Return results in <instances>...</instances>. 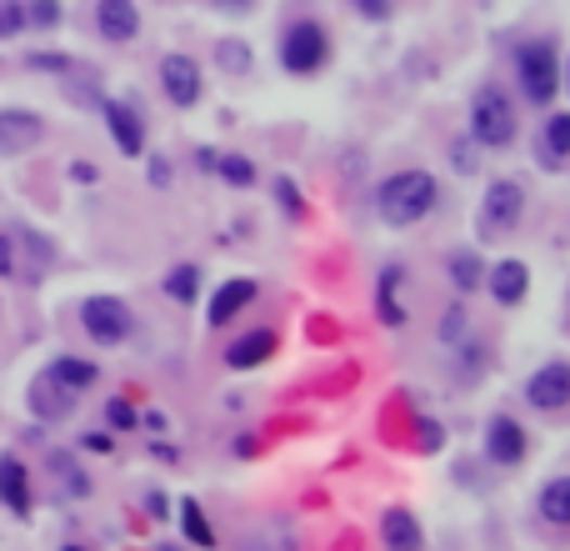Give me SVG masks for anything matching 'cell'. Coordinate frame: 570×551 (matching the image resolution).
I'll return each mask as SVG.
<instances>
[{
  "label": "cell",
  "mask_w": 570,
  "mask_h": 551,
  "mask_svg": "<svg viewBox=\"0 0 570 551\" xmlns=\"http://www.w3.org/2000/svg\"><path fill=\"white\" fill-rule=\"evenodd\" d=\"M436 196H441V185H436L430 171H396V176L380 181L376 210L390 226H411V221H420V216H430Z\"/></svg>",
  "instance_id": "6da1fadb"
},
{
  "label": "cell",
  "mask_w": 570,
  "mask_h": 551,
  "mask_svg": "<svg viewBox=\"0 0 570 551\" xmlns=\"http://www.w3.org/2000/svg\"><path fill=\"white\" fill-rule=\"evenodd\" d=\"M325 61H331V36H325V26H315V21H296V26L285 30L281 66L290 71V76H315Z\"/></svg>",
  "instance_id": "7a4b0ae2"
},
{
  "label": "cell",
  "mask_w": 570,
  "mask_h": 551,
  "mask_svg": "<svg viewBox=\"0 0 570 551\" xmlns=\"http://www.w3.org/2000/svg\"><path fill=\"white\" fill-rule=\"evenodd\" d=\"M470 136H476L480 145H510L516 141V111H510V101L495 91V86L476 91V101H470Z\"/></svg>",
  "instance_id": "3957f363"
},
{
  "label": "cell",
  "mask_w": 570,
  "mask_h": 551,
  "mask_svg": "<svg viewBox=\"0 0 570 551\" xmlns=\"http://www.w3.org/2000/svg\"><path fill=\"white\" fill-rule=\"evenodd\" d=\"M80 326H86V336L101 346H120L135 331V316H130V306L120 302V296H86L80 302Z\"/></svg>",
  "instance_id": "277c9868"
},
{
  "label": "cell",
  "mask_w": 570,
  "mask_h": 551,
  "mask_svg": "<svg viewBox=\"0 0 570 551\" xmlns=\"http://www.w3.org/2000/svg\"><path fill=\"white\" fill-rule=\"evenodd\" d=\"M516 66H520V91L531 95L535 105L556 101V91H560V66H556V51H550V46H526Z\"/></svg>",
  "instance_id": "5b68a950"
},
{
  "label": "cell",
  "mask_w": 570,
  "mask_h": 551,
  "mask_svg": "<svg viewBox=\"0 0 570 551\" xmlns=\"http://www.w3.org/2000/svg\"><path fill=\"white\" fill-rule=\"evenodd\" d=\"M526 401L541 411H560L570 407V367L566 361H550V367H541L531 381H526Z\"/></svg>",
  "instance_id": "8992f818"
},
{
  "label": "cell",
  "mask_w": 570,
  "mask_h": 551,
  "mask_svg": "<svg viewBox=\"0 0 570 551\" xmlns=\"http://www.w3.org/2000/svg\"><path fill=\"white\" fill-rule=\"evenodd\" d=\"M95 30H101L105 40H116V46L135 40L141 36V11H135V0H95Z\"/></svg>",
  "instance_id": "52a82bcc"
},
{
  "label": "cell",
  "mask_w": 570,
  "mask_h": 551,
  "mask_svg": "<svg viewBox=\"0 0 570 551\" xmlns=\"http://www.w3.org/2000/svg\"><path fill=\"white\" fill-rule=\"evenodd\" d=\"M485 457H491L495 466H520V461H526V432H520L516 417H495L491 426H485Z\"/></svg>",
  "instance_id": "ba28073f"
},
{
  "label": "cell",
  "mask_w": 570,
  "mask_h": 551,
  "mask_svg": "<svg viewBox=\"0 0 570 551\" xmlns=\"http://www.w3.org/2000/svg\"><path fill=\"white\" fill-rule=\"evenodd\" d=\"M160 86H166V95L185 111V105L200 101V66H195L191 55H166V61H160Z\"/></svg>",
  "instance_id": "9c48e42d"
},
{
  "label": "cell",
  "mask_w": 570,
  "mask_h": 551,
  "mask_svg": "<svg viewBox=\"0 0 570 551\" xmlns=\"http://www.w3.org/2000/svg\"><path fill=\"white\" fill-rule=\"evenodd\" d=\"M520 210H526L520 185L516 181H491V191H485V206H480V216H485V231H510V226L520 221Z\"/></svg>",
  "instance_id": "30bf717a"
},
{
  "label": "cell",
  "mask_w": 570,
  "mask_h": 551,
  "mask_svg": "<svg viewBox=\"0 0 570 551\" xmlns=\"http://www.w3.org/2000/svg\"><path fill=\"white\" fill-rule=\"evenodd\" d=\"M70 407H76V392H65L51 371H40V376L30 381V411H36L40 421H65Z\"/></svg>",
  "instance_id": "8fae6325"
},
{
  "label": "cell",
  "mask_w": 570,
  "mask_h": 551,
  "mask_svg": "<svg viewBox=\"0 0 570 551\" xmlns=\"http://www.w3.org/2000/svg\"><path fill=\"white\" fill-rule=\"evenodd\" d=\"M275 346H281V336H275L271 326L246 331V336H235V342L225 346V367L250 371V367H260V361H271V356H275Z\"/></svg>",
  "instance_id": "7c38bea8"
},
{
  "label": "cell",
  "mask_w": 570,
  "mask_h": 551,
  "mask_svg": "<svg viewBox=\"0 0 570 551\" xmlns=\"http://www.w3.org/2000/svg\"><path fill=\"white\" fill-rule=\"evenodd\" d=\"M105 126H111V136H116L120 156H141L145 151V126L126 101H105Z\"/></svg>",
  "instance_id": "4fadbf2b"
},
{
  "label": "cell",
  "mask_w": 570,
  "mask_h": 551,
  "mask_svg": "<svg viewBox=\"0 0 570 551\" xmlns=\"http://www.w3.org/2000/svg\"><path fill=\"white\" fill-rule=\"evenodd\" d=\"M380 541H386V551H420V547H426V531H420L415 512L390 507V512L380 516Z\"/></svg>",
  "instance_id": "5bb4252c"
},
{
  "label": "cell",
  "mask_w": 570,
  "mask_h": 551,
  "mask_svg": "<svg viewBox=\"0 0 570 551\" xmlns=\"http://www.w3.org/2000/svg\"><path fill=\"white\" fill-rule=\"evenodd\" d=\"M256 302V281L250 276H235V281H225L216 296H210V311H206V321L210 326H225L235 311H246V306Z\"/></svg>",
  "instance_id": "9a60e30c"
},
{
  "label": "cell",
  "mask_w": 570,
  "mask_h": 551,
  "mask_svg": "<svg viewBox=\"0 0 570 551\" xmlns=\"http://www.w3.org/2000/svg\"><path fill=\"white\" fill-rule=\"evenodd\" d=\"M46 136V120L30 111H0V151H26Z\"/></svg>",
  "instance_id": "2e32d148"
},
{
  "label": "cell",
  "mask_w": 570,
  "mask_h": 551,
  "mask_svg": "<svg viewBox=\"0 0 570 551\" xmlns=\"http://www.w3.org/2000/svg\"><path fill=\"white\" fill-rule=\"evenodd\" d=\"M0 501L15 516H30V476L21 466V457H0Z\"/></svg>",
  "instance_id": "e0dca14e"
},
{
  "label": "cell",
  "mask_w": 570,
  "mask_h": 551,
  "mask_svg": "<svg viewBox=\"0 0 570 551\" xmlns=\"http://www.w3.org/2000/svg\"><path fill=\"white\" fill-rule=\"evenodd\" d=\"M526 291H531V271H526L520 261H501L491 271V296L501 306H520L526 302Z\"/></svg>",
  "instance_id": "ac0fdd59"
},
{
  "label": "cell",
  "mask_w": 570,
  "mask_h": 551,
  "mask_svg": "<svg viewBox=\"0 0 570 551\" xmlns=\"http://www.w3.org/2000/svg\"><path fill=\"white\" fill-rule=\"evenodd\" d=\"M46 371L61 381L65 392H76V396L86 392V386H95V376H101V371H95V361H80V356H55Z\"/></svg>",
  "instance_id": "d6986e66"
},
{
  "label": "cell",
  "mask_w": 570,
  "mask_h": 551,
  "mask_svg": "<svg viewBox=\"0 0 570 551\" xmlns=\"http://www.w3.org/2000/svg\"><path fill=\"white\" fill-rule=\"evenodd\" d=\"M541 516L550 526H570V476H556V482L541 486Z\"/></svg>",
  "instance_id": "ffe728a7"
},
{
  "label": "cell",
  "mask_w": 570,
  "mask_h": 551,
  "mask_svg": "<svg viewBox=\"0 0 570 551\" xmlns=\"http://www.w3.org/2000/svg\"><path fill=\"white\" fill-rule=\"evenodd\" d=\"M396 286H401V271H386L376 286V311L386 326H401L405 321V306H401V296H396Z\"/></svg>",
  "instance_id": "44dd1931"
},
{
  "label": "cell",
  "mask_w": 570,
  "mask_h": 551,
  "mask_svg": "<svg viewBox=\"0 0 570 551\" xmlns=\"http://www.w3.org/2000/svg\"><path fill=\"white\" fill-rule=\"evenodd\" d=\"M210 171H221V181H225V185H235V191L256 185V176H260L246 156H216V161H210Z\"/></svg>",
  "instance_id": "7402d4cb"
},
{
  "label": "cell",
  "mask_w": 570,
  "mask_h": 551,
  "mask_svg": "<svg viewBox=\"0 0 570 551\" xmlns=\"http://www.w3.org/2000/svg\"><path fill=\"white\" fill-rule=\"evenodd\" d=\"M181 526H185V537H191L195 547H216V531H210L206 512H200V501H191V497L181 501Z\"/></svg>",
  "instance_id": "603a6c76"
},
{
  "label": "cell",
  "mask_w": 570,
  "mask_h": 551,
  "mask_svg": "<svg viewBox=\"0 0 570 551\" xmlns=\"http://www.w3.org/2000/svg\"><path fill=\"white\" fill-rule=\"evenodd\" d=\"M195 291H200V271H195V266H176V271L166 276V296H170V302L191 306Z\"/></svg>",
  "instance_id": "cb8c5ba5"
},
{
  "label": "cell",
  "mask_w": 570,
  "mask_h": 551,
  "mask_svg": "<svg viewBox=\"0 0 570 551\" xmlns=\"http://www.w3.org/2000/svg\"><path fill=\"white\" fill-rule=\"evenodd\" d=\"M451 281L461 286V296H466V291H476L480 286V256H470V251H455V256H451Z\"/></svg>",
  "instance_id": "d4e9b609"
},
{
  "label": "cell",
  "mask_w": 570,
  "mask_h": 551,
  "mask_svg": "<svg viewBox=\"0 0 570 551\" xmlns=\"http://www.w3.org/2000/svg\"><path fill=\"white\" fill-rule=\"evenodd\" d=\"M545 151H550L556 161L570 156V111H560V116L545 120Z\"/></svg>",
  "instance_id": "484cf974"
},
{
  "label": "cell",
  "mask_w": 570,
  "mask_h": 551,
  "mask_svg": "<svg viewBox=\"0 0 570 551\" xmlns=\"http://www.w3.org/2000/svg\"><path fill=\"white\" fill-rule=\"evenodd\" d=\"M216 55H221V66L231 71V76H246V71H250V46H246V40H221Z\"/></svg>",
  "instance_id": "4316f807"
},
{
  "label": "cell",
  "mask_w": 570,
  "mask_h": 551,
  "mask_svg": "<svg viewBox=\"0 0 570 551\" xmlns=\"http://www.w3.org/2000/svg\"><path fill=\"white\" fill-rule=\"evenodd\" d=\"M415 447L426 451V457H436V451L445 447V432L430 417H415Z\"/></svg>",
  "instance_id": "83f0119b"
},
{
  "label": "cell",
  "mask_w": 570,
  "mask_h": 551,
  "mask_svg": "<svg viewBox=\"0 0 570 551\" xmlns=\"http://www.w3.org/2000/svg\"><path fill=\"white\" fill-rule=\"evenodd\" d=\"M26 30V5L21 0H0V40H11Z\"/></svg>",
  "instance_id": "f1b7e54d"
},
{
  "label": "cell",
  "mask_w": 570,
  "mask_h": 551,
  "mask_svg": "<svg viewBox=\"0 0 570 551\" xmlns=\"http://www.w3.org/2000/svg\"><path fill=\"white\" fill-rule=\"evenodd\" d=\"M26 26H40V30L61 26V5H55V0H30V5H26Z\"/></svg>",
  "instance_id": "f546056e"
},
{
  "label": "cell",
  "mask_w": 570,
  "mask_h": 551,
  "mask_svg": "<svg viewBox=\"0 0 570 551\" xmlns=\"http://www.w3.org/2000/svg\"><path fill=\"white\" fill-rule=\"evenodd\" d=\"M275 196H281V206H285V216H290V221H300V216H306V196H300L296 191V181H275Z\"/></svg>",
  "instance_id": "4dcf8cb0"
},
{
  "label": "cell",
  "mask_w": 570,
  "mask_h": 551,
  "mask_svg": "<svg viewBox=\"0 0 570 551\" xmlns=\"http://www.w3.org/2000/svg\"><path fill=\"white\" fill-rule=\"evenodd\" d=\"M105 421H111V426H116V432H130V426H135V407H130L126 396H116V401H111V407H105Z\"/></svg>",
  "instance_id": "1f68e13d"
},
{
  "label": "cell",
  "mask_w": 570,
  "mask_h": 551,
  "mask_svg": "<svg viewBox=\"0 0 570 551\" xmlns=\"http://www.w3.org/2000/svg\"><path fill=\"white\" fill-rule=\"evenodd\" d=\"M26 66H30V71H70V61H65L61 51H36Z\"/></svg>",
  "instance_id": "d6a6232c"
},
{
  "label": "cell",
  "mask_w": 570,
  "mask_h": 551,
  "mask_svg": "<svg viewBox=\"0 0 570 551\" xmlns=\"http://www.w3.org/2000/svg\"><path fill=\"white\" fill-rule=\"evenodd\" d=\"M461 331H466V311H461V306H451V311H445V321H441V336H445V342H461Z\"/></svg>",
  "instance_id": "836d02e7"
},
{
  "label": "cell",
  "mask_w": 570,
  "mask_h": 551,
  "mask_svg": "<svg viewBox=\"0 0 570 551\" xmlns=\"http://www.w3.org/2000/svg\"><path fill=\"white\" fill-rule=\"evenodd\" d=\"M355 11H361L365 21H386V15H390V0H355Z\"/></svg>",
  "instance_id": "e575fe53"
},
{
  "label": "cell",
  "mask_w": 570,
  "mask_h": 551,
  "mask_svg": "<svg viewBox=\"0 0 570 551\" xmlns=\"http://www.w3.org/2000/svg\"><path fill=\"white\" fill-rule=\"evenodd\" d=\"M70 176H76L80 185H95V181H101V171H95L91 161H76V166H70Z\"/></svg>",
  "instance_id": "d590c367"
},
{
  "label": "cell",
  "mask_w": 570,
  "mask_h": 551,
  "mask_svg": "<svg viewBox=\"0 0 570 551\" xmlns=\"http://www.w3.org/2000/svg\"><path fill=\"white\" fill-rule=\"evenodd\" d=\"M15 271V246H11V236H0V276H11Z\"/></svg>",
  "instance_id": "8d00e7d4"
},
{
  "label": "cell",
  "mask_w": 570,
  "mask_h": 551,
  "mask_svg": "<svg viewBox=\"0 0 570 551\" xmlns=\"http://www.w3.org/2000/svg\"><path fill=\"white\" fill-rule=\"evenodd\" d=\"M451 161L461 171H470V166H476V151H470V145H451Z\"/></svg>",
  "instance_id": "74e56055"
},
{
  "label": "cell",
  "mask_w": 570,
  "mask_h": 551,
  "mask_svg": "<svg viewBox=\"0 0 570 551\" xmlns=\"http://www.w3.org/2000/svg\"><path fill=\"white\" fill-rule=\"evenodd\" d=\"M151 181H156V185L170 181V166H166V161H151Z\"/></svg>",
  "instance_id": "f35d334b"
},
{
  "label": "cell",
  "mask_w": 570,
  "mask_h": 551,
  "mask_svg": "<svg viewBox=\"0 0 570 551\" xmlns=\"http://www.w3.org/2000/svg\"><path fill=\"white\" fill-rule=\"evenodd\" d=\"M86 447H91V451H111V436H105V432H91V436H86Z\"/></svg>",
  "instance_id": "ab89813d"
},
{
  "label": "cell",
  "mask_w": 570,
  "mask_h": 551,
  "mask_svg": "<svg viewBox=\"0 0 570 551\" xmlns=\"http://www.w3.org/2000/svg\"><path fill=\"white\" fill-rule=\"evenodd\" d=\"M216 5H225V11H246L250 0H216Z\"/></svg>",
  "instance_id": "60d3db41"
},
{
  "label": "cell",
  "mask_w": 570,
  "mask_h": 551,
  "mask_svg": "<svg viewBox=\"0 0 570 551\" xmlns=\"http://www.w3.org/2000/svg\"><path fill=\"white\" fill-rule=\"evenodd\" d=\"M65 551H86V547H65Z\"/></svg>",
  "instance_id": "b9f144b4"
},
{
  "label": "cell",
  "mask_w": 570,
  "mask_h": 551,
  "mask_svg": "<svg viewBox=\"0 0 570 551\" xmlns=\"http://www.w3.org/2000/svg\"><path fill=\"white\" fill-rule=\"evenodd\" d=\"M566 86H570V71H566Z\"/></svg>",
  "instance_id": "7bdbcfd3"
}]
</instances>
